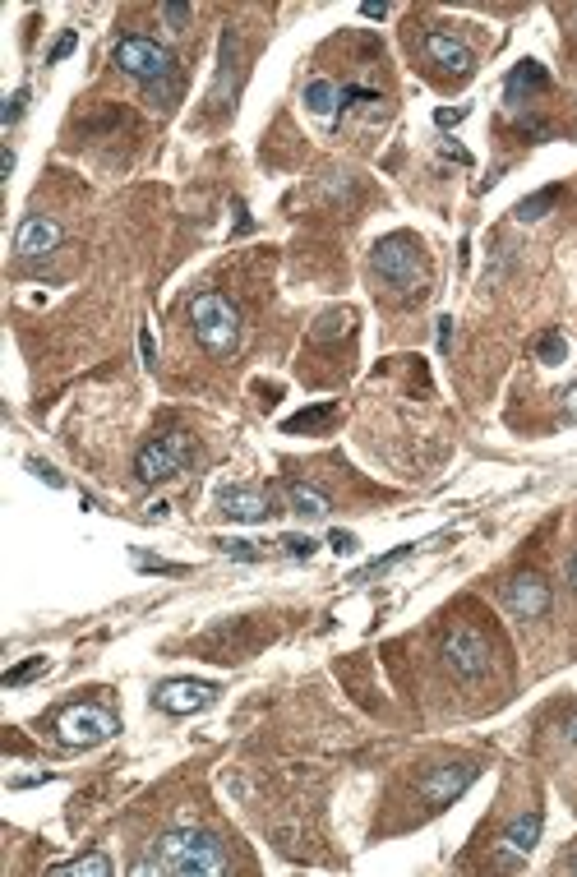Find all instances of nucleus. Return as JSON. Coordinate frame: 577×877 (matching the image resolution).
<instances>
[{"mask_svg": "<svg viewBox=\"0 0 577 877\" xmlns=\"http://www.w3.org/2000/svg\"><path fill=\"white\" fill-rule=\"evenodd\" d=\"M425 56H430L439 70L453 74V79H467V74H471V47L462 42V37L444 33V28L425 33Z\"/></svg>", "mask_w": 577, "mask_h": 877, "instance_id": "ddd939ff", "label": "nucleus"}, {"mask_svg": "<svg viewBox=\"0 0 577 877\" xmlns=\"http://www.w3.org/2000/svg\"><path fill=\"white\" fill-rule=\"evenodd\" d=\"M282 550H287L291 559H310V554H314V541H310V536H287V541H282Z\"/></svg>", "mask_w": 577, "mask_h": 877, "instance_id": "c85d7f7f", "label": "nucleus"}, {"mask_svg": "<svg viewBox=\"0 0 577 877\" xmlns=\"http://www.w3.org/2000/svg\"><path fill=\"white\" fill-rule=\"evenodd\" d=\"M190 324H194V337H199V347L208 356H231V351L241 347V314L236 305L222 296V291H199L190 301Z\"/></svg>", "mask_w": 577, "mask_h": 877, "instance_id": "7ed1b4c3", "label": "nucleus"}, {"mask_svg": "<svg viewBox=\"0 0 577 877\" xmlns=\"http://www.w3.org/2000/svg\"><path fill=\"white\" fill-rule=\"evenodd\" d=\"M444 661L457 679H481V674L490 670V642H485L481 628L462 624L444 637Z\"/></svg>", "mask_w": 577, "mask_h": 877, "instance_id": "0eeeda50", "label": "nucleus"}, {"mask_svg": "<svg viewBox=\"0 0 577 877\" xmlns=\"http://www.w3.org/2000/svg\"><path fill=\"white\" fill-rule=\"evenodd\" d=\"M559 204V185H550V190H541V194H531V199H522V204H517V222H541L545 213H550V208Z\"/></svg>", "mask_w": 577, "mask_h": 877, "instance_id": "aec40b11", "label": "nucleus"}, {"mask_svg": "<svg viewBox=\"0 0 577 877\" xmlns=\"http://www.w3.org/2000/svg\"><path fill=\"white\" fill-rule=\"evenodd\" d=\"M51 670V661L47 656H28L24 665H14V670H5V679H0V684L5 688H19V684H33V679H42V674Z\"/></svg>", "mask_w": 577, "mask_h": 877, "instance_id": "412c9836", "label": "nucleus"}, {"mask_svg": "<svg viewBox=\"0 0 577 877\" xmlns=\"http://www.w3.org/2000/svg\"><path fill=\"white\" fill-rule=\"evenodd\" d=\"M287 504H291V513H296V517H310V522L328 517V494L314 490V485H305V481H291L287 485Z\"/></svg>", "mask_w": 577, "mask_h": 877, "instance_id": "2eb2a0df", "label": "nucleus"}, {"mask_svg": "<svg viewBox=\"0 0 577 877\" xmlns=\"http://www.w3.org/2000/svg\"><path fill=\"white\" fill-rule=\"evenodd\" d=\"M476 781V767L471 762H457V767H439V771H430L421 781V794H425V804H434V808H444V804H453L457 794L467 790V785Z\"/></svg>", "mask_w": 577, "mask_h": 877, "instance_id": "4468645a", "label": "nucleus"}, {"mask_svg": "<svg viewBox=\"0 0 577 877\" xmlns=\"http://www.w3.org/2000/svg\"><path fill=\"white\" fill-rule=\"evenodd\" d=\"M457 121H467V107H439L434 111V125H439V130H448V125H457Z\"/></svg>", "mask_w": 577, "mask_h": 877, "instance_id": "c756f323", "label": "nucleus"}, {"mask_svg": "<svg viewBox=\"0 0 577 877\" xmlns=\"http://www.w3.org/2000/svg\"><path fill=\"white\" fill-rule=\"evenodd\" d=\"M74 42H79V37H74V33H61V42H56V47H51L47 65H61L65 56H70V51H74Z\"/></svg>", "mask_w": 577, "mask_h": 877, "instance_id": "7c9ffc66", "label": "nucleus"}, {"mask_svg": "<svg viewBox=\"0 0 577 877\" xmlns=\"http://www.w3.org/2000/svg\"><path fill=\"white\" fill-rule=\"evenodd\" d=\"M568 873H577V854H573V859H568Z\"/></svg>", "mask_w": 577, "mask_h": 877, "instance_id": "ea45409f", "label": "nucleus"}, {"mask_svg": "<svg viewBox=\"0 0 577 877\" xmlns=\"http://www.w3.org/2000/svg\"><path fill=\"white\" fill-rule=\"evenodd\" d=\"M564 739H568V744H577V711H573V716H568V725H564Z\"/></svg>", "mask_w": 577, "mask_h": 877, "instance_id": "4c0bfd02", "label": "nucleus"}, {"mask_svg": "<svg viewBox=\"0 0 577 877\" xmlns=\"http://www.w3.org/2000/svg\"><path fill=\"white\" fill-rule=\"evenodd\" d=\"M370 264H374V273H379V282H384L388 291H397V296H421L425 282H430V277H425L421 241H416V236H407V231L384 236V241L374 245Z\"/></svg>", "mask_w": 577, "mask_h": 877, "instance_id": "f03ea898", "label": "nucleus"}, {"mask_svg": "<svg viewBox=\"0 0 577 877\" xmlns=\"http://www.w3.org/2000/svg\"><path fill=\"white\" fill-rule=\"evenodd\" d=\"M305 107H310L314 116H337L342 88H337L333 79H310V84H305Z\"/></svg>", "mask_w": 577, "mask_h": 877, "instance_id": "6ab92c4d", "label": "nucleus"}, {"mask_svg": "<svg viewBox=\"0 0 577 877\" xmlns=\"http://www.w3.org/2000/svg\"><path fill=\"white\" fill-rule=\"evenodd\" d=\"M217 550L227 554V559H241V564L259 559V545H250V541H217Z\"/></svg>", "mask_w": 577, "mask_h": 877, "instance_id": "a878e982", "label": "nucleus"}, {"mask_svg": "<svg viewBox=\"0 0 577 877\" xmlns=\"http://www.w3.org/2000/svg\"><path fill=\"white\" fill-rule=\"evenodd\" d=\"M541 88H545V65L541 61H522L513 74H508L504 97L508 102H522L527 93H541Z\"/></svg>", "mask_w": 577, "mask_h": 877, "instance_id": "dca6fc26", "label": "nucleus"}, {"mask_svg": "<svg viewBox=\"0 0 577 877\" xmlns=\"http://www.w3.org/2000/svg\"><path fill=\"white\" fill-rule=\"evenodd\" d=\"M550 587H545L541 577L536 573H517V577H508L504 582V605H508V614L513 619H545L550 614Z\"/></svg>", "mask_w": 577, "mask_h": 877, "instance_id": "6e6552de", "label": "nucleus"}, {"mask_svg": "<svg viewBox=\"0 0 577 877\" xmlns=\"http://www.w3.org/2000/svg\"><path fill=\"white\" fill-rule=\"evenodd\" d=\"M134 568H139V573H167V577L185 573V564H162V559H148V554H134Z\"/></svg>", "mask_w": 577, "mask_h": 877, "instance_id": "bb28decb", "label": "nucleus"}, {"mask_svg": "<svg viewBox=\"0 0 577 877\" xmlns=\"http://www.w3.org/2000/svg\"><path fill=\"white\" fill-rule=\"evenodd\" d=\"M33 471H37V476H42V481L51 485V490H61V485H65L61 476H56V471H51V467H42V462H33Z\"/></svg>", "mask_w": 577, "mask_h": 877, "instance_id": "72a5a7b5", "label": "nucleus"}, {"mask_svg": "<svg viewBox=\"0 0 577 877\" xmlns=\"http://www.w3.org/2000/svg\"><path fill=\"white\" fill-rule=\"evenodd\" d=\"M536 356H541V365H564V356H568V342H564V333H545L541 342H536Z\"/></svg>", "mask_w": 577, "mask_h": 877, "instance_id": "b1692460", "label": "nucleus"}, {"mask_svg": "<svg viewBox=\"0 0 577 877\" xmlns=\"http://www.w3.org/2000/svg\"><path fill=\"white\" fill-rule=\"evenodd\" d=\"M453 347V319H439V351Z\"/></svg>", "mask_w": 577, "mask_h": 877, "instance_id": "f704fd0d", "label": "nucleus"}, {"mask_svg": "<svg viewBox=\"0 0 577 877\" xmlns=\"http://www.w3.org/2000/svg\"><path fill=\"white\" fill-rule=\"evenodd\" d=\"M51 877H111V859L107 854H79V859H65V864H51Z\"/></svg>", "mask_w": 577, "mask_h": 877, "instance_id": "a211bd4d", "label": "nucleus"}, {"mask_svg": "<svg viewBox=\"0 0 577 877\" xmlns=\"http://www.w3.org/2000/svg\"><path fill=\"white\" fill-rule=\"evenodd\" d=\"M111 56H116V70H125L130 79H139V84H148V88H162V84L176 79L171 51L162 47V42H153V37H139V33L121 37Z\"/></svg>", "mask_w": 577, "mask_h": 877, "instance_id": "20e7f679", "label": "nucleus"}, {"mask_svg": "<svg viewBox=\"0 0 577 877\" xmlns=\"http://www.w3.org/2000/svg\"><path fill=\"white\" fill-rule=\"evenodd\" d=\"M328 545H333L337 554H351V550H356V536H351V531H333V536H328Z\"/></svg>", "mask_w": 577, "mask_h": 877, "instance_id": "473e14b6", "label": "nucleus"}, {"mask_svg": "<svg viewBox=\"0 0 577 877\" xmlns=\"http://www.w3.org/2000/svg\"><path fill=\"white\" fill-rule=\"evenodd\" d=\"M361 14H365V19H384V14H388V5H370V0H365V5H361Z\"/></svg>", "mask_w": 577, "mask_h": 877, "instance_id": "e433bc0d", "label": "nucleus"}, {"mask_svg": "<svg viewBox=\"0 0 577 877\" xmlns=\"http://www.w3.org/2000/svg\"><path fill=\"white\" fill-rule=\"evenodd\" d=\"M56 734L70 748H93V744H107L111 734H121V721L107 707H97V702H74V707H65L56 716Z\"/></svg>", "mask_w": 577, "mask_h": 877, "instance_id": "423d86ee", "label": "nucleus"}, {"mask_svg": "<svg viewBox=\"0 0 577 877\" xmlns=\"http://www.w3.org/2000/svg\"><path fill=\"white\" fill-rule=\"evenodd\" d=\"M190 14H194L190 5H162V24H167V28H176V33H181V28L190 24Z\"/></svg>", "mask_w": 577, "mask_h": 877, "instance_id": "cd10ccee", "label": "nucleus"}, {"mask_svg": "<svg viewBox=\"0 0 577 877\" xmlns=\"http://www.w3.org/2000/svg\"><path fill=\"white\" fill-rule=\"evenodd\" d=\"M148 873L217 877V873H227V854H222L217 836L181 827V831H167V836L153 845V859H139V864H134V877H148Z\"/></svg>", "mask_w": 577, "mask_h": 877, "instance_id": "f257e3e1", "label": "nucleus"}, {"mask_svg": "<svg viewBox=\"0 0 577 877\" xmlns=\"http://www.w3.org/2000/svg\"><path fill=\"white\" fill-rule=\"evenodd\" d=\"M28 97H33V93H28V88H14V97H10V102H5V116H0V125H5V130H10V125H19V121H24Z\"/></svg>", "mask_w": 577, "mask_h": 877, "instance_id": "393cba45", "label": "nucleus"}, {"mask_svg": "<svg viewBox=\"0 0 577 877\" xmlns=\"http://www.w3.org/2000/svg\"><path fill=\"white\" fill-rule=\"evenodd\" d=\"M213 697H217V688L204 684V679H167V684H157L153 702L167 716H190V711H204Z\"/></svg>", "mask_w": 577, "mask_h": 877, "instance_id": "1a4fd4ad", "label": "nucleus"}, {"mask_svg": "<svg viewBox=\"0 0 577 877\" xmlns=\"http://www.w3.org/2000/svg\"><path fill=\"white\" fill-rule=\"evenodd\" d=\"M217 513L231 517V522H268V517H273V504H268V494L254 490V485H227V490L217 494Z\"/></svg>", "mask_w": 577, "mask_h": 877, "instance_id": "f8f14e48", "label": "nucleus"}, {"mask_svg": "<svg viewBox=\"0 0 577 877\" xmlns=\"http://www.w3.org/2000/svg\"><path fill=\"white\" fill-rule=\"evenodd\" d=\"M416 550H421V541H416V545H397V550H388L384 559H370L365 568H356V573H351V582H365V577H374V573H388V568L402 564V559H407V554H416Z\"/></svg>", "mask_w": 577, "mask_h": 877, "instance_id": "4be33fe9", "label": "nucleus"}, {"mask_svg": "<svg viewBox=\"0 0 577 877\" xmlns=\"http://www.w3.org/2000/svg\"><path fill=\"white\" fill-rule=\"evenodd\" d=\"M541 827H545L541 813L513 817V822H508V831L499 836V864H504V868H522V864H527V854L536 850V841H541Z\"/></svg>", "mask_w": 577, "mask_h": 877, "instance_id": "9d476101", "label": "nucleus"}, {"mask_svg": "<svg viewBox=\"0 0 577 877\" xmlns=\"http://www.w3.org/2000/svg\"><path fill=\"white\" fill-rule=\"evenodd\" d=\"M190 457H194L190 434L171 430V434L148 439V444L139 448V457H134V476H139L144 485H162V481H171V476H181V471L190 467Z\"/></svg>", "mask_w": 577, "mask_h": 877, "instance_id": "39448f33", "label": "nucleus"}, {"mask_svg": "<svg viewBox=\"0 0 577 877\" xmlns=\"http://www.w3.org/2000/svg\"><path fill=\"white\" fill-rule=\"evenodd\" d=\"M351 324H356V314H351V310H333V314H324V319L314 324L310 337H314V342H333V337H342Z\"/></svg>", "mask_w": 577, "mask_h": 877, "instance_id": "5701e85b", "label": "nucleus"}, {"mask_svg": "<svg viewBox=\"0 0 577 877\" xmlns=\"http://www.w3.org/2000/svg\"><path fill=\"white\" fill-rule=\"evenodd\" d=\"M564 411H568V421H577V384L564 393Z\"/></svg>", "mask_w": 577, "mask_h": 877, "instance_id": "c9c22d12", "label": "nucleus"}, {"mask_svg": "<svg viewBox=\"0 0 577 877\" xmlns=\"http://www.w3.org/2000/svg\"><path fill=\"white\" fill-rule=\"evenodd\" d=\"M61 241H65L61 222H56V217L33 213V217L19 222V231H14V254H19V259H42V254H51Z\"/></svg>", "mask_w": 577, "mask_h": 877, "instance_id": "9b49d317", "label": "nucleus"}, {"mask_svg": "<svg viewBox=\"0 0 577 877\" xmlns=\"http://www.w3.org/2000/svg\"><path fill=\"white\" fill-rule=\"evenodd\" d=\"M333 421H337V407L333 402H319V407H305V411H296V416H287L282 430L287 434H314V430H328Z\"/></svg>", "mask_w": 577, "mask_h": 877, "instance_id": "f3484780", "label": "nucleus"}, {"mask_svg": "<svg viewBox=\"0 0 577 877\" xmlns=\"http://www.w3.org/2000/svg\"><path fill=\"white\" fill-rule=\"evenodd\" d=\"M139 356H144V365H157V342H153V333H139Z\"/></svg>", "mask_w": 577, "mask_h": 877, "instance_id": "2f4dec72", "label": "nucleus"}, {"mask_svg": "<svg viewBox=\"0 0 577 877\" xmlns=\"http://www.w3.org/2000/svg\"><path fill=\"white\" fill-rule=\"evenodd\" d=\"M568 587L577 591V554H573V564H568Z\"/></svg>", "mask_w": 577, "mask_h": 877, "instance_id": "58836bf2", "label": "nucleus"}]
</instances>
